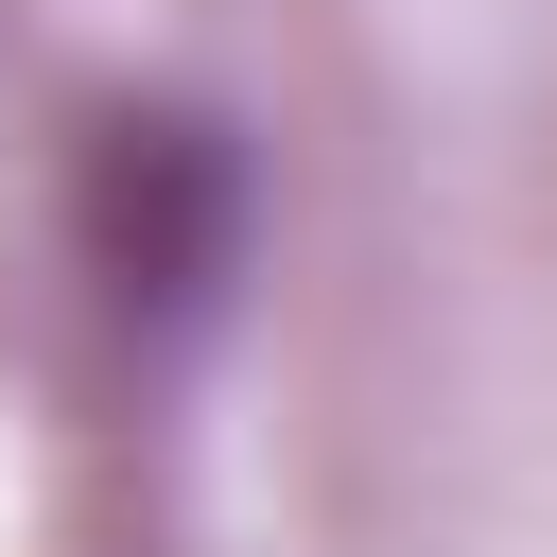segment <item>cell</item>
<instances>
[{"label":"cell","instance_id":"cell-1","mask_svg":"<svg viewBox=\"0 0 557 557\" xmlns=\"http://www.w3.org/2000/svg\"><path fill=\"white\" fill-rule=\"evenodd\" d=\"M226 209H244V174H226V139H209V122H122V139H104V174H87V244H104V261H122V296H157V313H191V296H209Z\"/></svg>","mask_w":557,"mask_h":557}]
</instances>
